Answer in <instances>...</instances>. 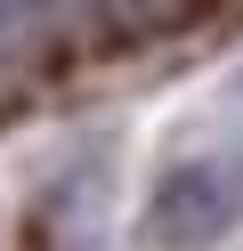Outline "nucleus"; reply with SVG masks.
Masks as SVG:
<instances>
[{
  "mask_svg": "<svg viewBox=\"0 0 243 251\" xmlns=\"http://www.w3.org/2000/svg\"><path fill=\"white\" fill-rule=\"evenodd\" d=\"M235 211V178H219V170H194V178L170 186V202H162V227L178 235V243H203L219 219Z\"/></svg>",
  "mask_w": 243,
  "mask_h": 251,
  "instance_id": "nucleus-1",
  "label": "nucleus"
}]
</instances>
